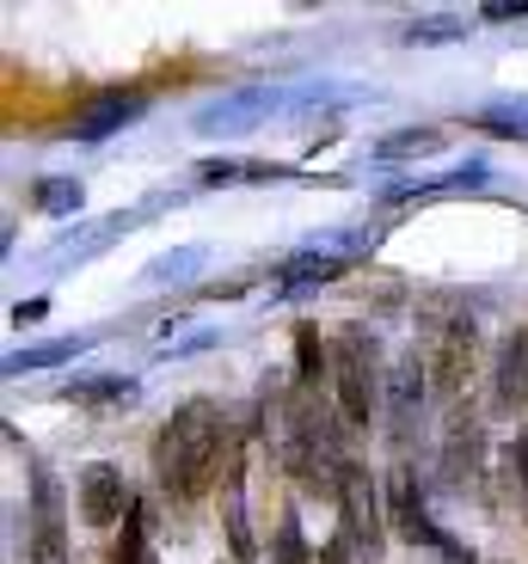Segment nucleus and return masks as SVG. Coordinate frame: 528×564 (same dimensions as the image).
Listing matches in <instances>:
<instances>
[{
    "label": "nucleus",
    "mask_w": 528,
    "mask_h": 564,
    "mask_svg": "<svg viewBox=\"0 0 528 564\" xmlns=\"http://www.w3.org/2000/svg\"><path fill=\"white\" fill-rule=\"evenodd\" d=\"M234 430H228V411L215 405V399H185V405H172V417L160 423L154 436V479L166 485L179 503H197L215 479H228V466L240 454H228Z\"/></svg>",
    "instance_id": "f257e3e1"
},
{
    "label": "nucleus",
    "mask_w": 528,
    "mask_h": 564,
    "mask_svg": "<svg viewBox=\"0 0 528 564\" xmlns=\"http://www.w3.org/2000/svg\"><path fill=\"white\" fill-rule=\"evenodd\" d=\"M332 387H338V411L351 430H369L375 405H381V381H375V338L363 325L332 338Z\"/></svg>",
    "instance_id": "f03ea898"
},
{
    "label": "nucleus",
    "mask_w": 528,
    "mask_h": 564,
    "mask_svg": "<svg viewBox=\"0 0 528 564\" xmlns=\"http://www.w3.org/2000/svg\"><path fill=\"white\" fill-rule=\"evenodd\" d=\"M338 516H344V546L357 558H381L387 546V503L375 491V473L363 460L344 466V485H338Z\"/></svg>",
    "instance_id": "7ed1b4c3"
},
{
    "label": "nucleus",
    "mask_w": 528,
    "mask_h": 564,
    "mask_svg": "<svg viewBox=\"0 0 528 564\" xmlns=\"http://www.w3.org/2000/svg\"><path fill=\"white\" fill-rule=\"evenodd\" d=\"M283 105H289L283 86L246 80V86H234V93H222V99L203 105V111L191 117V129H197V135H240V129H258L271 111H283Z\"/></svg>",
    "instance_id": "20e7f679"
},
{
    "label": "nucleus",
    "mask_w": 528,
    "mask_h": 564,
    "mask_svg": "<svg viewBox=\"0 0 528 564\" xmlns=\"http://www.w3.org/2000/svg\"><path fill=\"white\" fill-rule=\"evenodd\" d=\"M31 564H68V534H62V479L50 466H31Z\"/></svg>",
    "instance_id": "39448f33"
},
{
    "label": "nucleus",
    "mask_w": 528,
    "mask_h": 564,
    "mask_svg": "<svg viewBox=\"0 0 528 564\" xmlns=\"http://www.w3.org/2000/svg\"><path fill=\"white\" fill-rule=\"evenodd\" d=\"M387 522H394V534H400V540H412V546H437L443 558H455V564H473V546H461V540H449L443 528L430 522V509H424V497H418L412 473H400V479H394V491H387Z\"/></svg>",
    "instance_id": "423d86ee"
},
{
    "label": "nucleus",
    "mask_w": 528,
    "mask_h": 564,
    "mask_svg": "<svg viewBox=\"0 0 528 564\" xmlns=\"http://www.w3.org/2000/svg\"><path fill=\"white\" fill-rule=\"evenodd\" d=\"M142 111H148V93H142V86H111V93H93V99H86L80 111L68 117V129H62V135H74V141H105V135H117V129H129Z\"/></svg>",
    "instance_id": "0eeeda50"
},
{
    "label": "nucleus",
    "mask_w": 528,
    "mask_h": 564,
    "mask_svg": "<svg viewBox=\"0 0 528 564\" xmlns=\"http://www.w3.org/2000/svg\"><path fill=\"white\" fill-rule=\"evenodd\" d=\"M473 350H479V325H473V319H455V325H443V332H437V344H430V362H424V375H430V387H437L443 399L467 387Z\"/></svg>",
    "instance_id": "6e6552de"
},
{
    "label": "nucleus",
    "mask_w": 528,
    "mask_h": 564,
    "mask_svg": "<svg viewBox=\"0 0 528 564\" xmlns=\"http://www.w3.org/2000/svg\"><path fill=\"white\" fill-rule=\"evenodd\" d=\"M80 522H93V528H111V522H129V509H136V497H129V485H123V473H117L111 460H93V466H80Z\"/></svg>",
    "instance_id": "1a4fd4ad"
},
{
    "label": "nucleus",
    "mask_w": 528,
    "mask_h": 564,
    "mask_svg": "<svg viewBox=\"0 0 528 564\" xmlns=\"http://www.w3.org/2000/svg\"><path fill=\"white\" fill-rule=\"evenodd\" d=\"M492 166L486 160H461V166L437 172V178H400L387 184L381 203H443V197H467V191H486Z\"/></svg>",
    "instance_id": "9d476101"
},
{
    "label": "nucleus",
    "mask_w": 528,
    "mask_h": 564,
    "mask_svg": "<svg viewBox=\"0 0 528 564\" xmlns=\"http://www.w3.org/2000/svg\"><path fill=\"white\" fill-rule=\"evenodd\" d=\"M136 221H142V209H117V215H105V221H93V227H80V234H68V240L50 246V264L68 270V264H86V258L111 252V246L123 240V234H136Z\"/></svg>",
    "instance_id": "9b49d317"
},
{
    "label": "nucleus",
    "mask_w": 528,
    "mask_h": 564,
    "mask_svg": "<svg viewBox=\"0 0 528 564\" xmlns=\"http://www.w3.org/2000/svg\"><path fill=\"white\" fill-rule=\"evenodd\" d=\"M479 460H486V430L473 417H455L449 423V442H443V460H437V473H443V485H467L479 479Z\"/></svg>",
    "instance_id": "f8f14e48"
},
{
    "label": "nucleus",
    "mask_w": 528,
    "mask_h": 564,
    "mask_svg": "<svg viewBox=\"0 0 528 564\" xmlns=\"http://www.w3.org/2000/svg\"><path fill=\"white\" fill-rule=\"evenodd\" d=\"M277 276H283V282H277L283 295H308V289H326V282L351 276V252H332V246L320 252V246H308V252H295Z\"/></svg>",
    "instance_id": "ddd939ff"
},
{
    "label": "nucleus",
    "mask_w": 528,
    "mask_h": 564,
    "mask_svg": "<svg viewBox=\"0 0 528 564\" xmlns=\"http://www.w3.org/2000/svg\"><path fill=\"white\" fill-rule=\"evenodd\" d=\"M418 399H424V362L418 356H400L394 362V375H387V423H394V436H406L412 430V417H418Z\"/></svg>",
    "instance_id": "4468645a"
},
{
    "label": "nucleus",
    "mask_w": 528,
    "mask_h": 564,
    "mask_svg": "<svg viewBox=\"0 0 528 564\" xmlns=\"http://www.w3.org/2000/svg\"><path fill=\"white\" fill-rule=\"evenodd\" d=\"M222 503H228V509H222V516H228V522H222V528H228V546H234V558H258V540H252V528H246V460H234L228 466V479H222Z\"/></svg>",
    "instance_id": "2eb2a0df"
},
{
    "label": "nucleus",
    "mask_w": 528,
    "mask_h": 564,
    "mask_svg": "<svg viewBox=\"0 0 528 564\" xmlns=\"http://www.w3.org/2000/svg\"><path fill=\"white\" fill-rule=\"evenodd\" d=\"M492 393H498V405L528 399V332H510V338L498 344V375H492Z\"/></svg>",
    "instance_id": "dca6fc26"
},
{
    "label": "nucleus",
    "mask_w": 528,
    "mask_h": 564,
    "mask_svg": "<svg viewBox=\"0 0 528 564\" xmlns=\"http://www.w3.org/2000/svg\"><path fill=\"white\" fill-rule=\"evenodd\" d=\"M449 148V129H400V135H381L375 141V160L381 166H394V160H430V154H443Z\"/></svg>",
    "instance_id": "f3484780"
},
{
    "label": "nucleus",
    "mask_w": 528,
    "mask_h": 564,
    "mask_svg": "<svg viewBox=\"0 0 528 564\" xmlns=\"http://www.w3.org/2000/svg\"><path fill=\"white\" fill-rule=\"evenodd\" d=\"M203 264H209V252H203V246H172V252L148 258L142 282H148V289H172V282H191Z\"/></svg>",
    "instance_id": "a211bd4d"
},
{
    "label": "nucleus",
    "mask_w": 528,
    "mask_h": 564,
    "mask_svg": "<svg viewBox=\"0 0 528 564\" xmlns=\"http://www.w3.org/2000/svg\"><path fill=\"white\" fill-rule=\"evenodd\" d=\"M25 203L37 215H80V203H86V191H80V178H62V172H50V178H37L25 191Z\"/></svg>",
    "instance_id": "6ab92c4d"
},
{
    "label": "nucleus",
    "mask_w": 528,
    "mask_h": 564,
    "mask_svg": "<svg viewBox=\"0 0 528 564\" xmlns=\"http://www.w3.org/2000/svg\"><path fill=\"white\" fill-rule=\"evenodd\" d=\"M93 338H50V344H31V350H13L7 356V375H37V368H62L86 350Z\"/></svg>",
    "instance_id": "aec40b11"
},
{
    "label": "nucleus",
    "mask_w": 528,
    "mask_h": 564,
    "mask_svg": "<svg viewBox=\"0 0 528 564\" xmlns=\"http://www.w3.org/2000/svg\"><path fill=\"white\" fill-rule=\"evenodd\" d=\"M62 399L68 405H123V399H136V381L129 375H86V381L62 387Z\"/></svg>",
    "instance_id": "412c9836"
},
{
    "label": "nucleus",
    "mask_w": 528,
    "mask_h": 564,
    "mask_svg": "<svg viewBox=\"0 0 528 564\" xmlns=\"http://www.w3.org/2000/svg\"><path fill=\"white\" fill-rule=\"evenodd\" d=\"M332 362V344H320V325H295V387H320Z\"/></svg>",
    "instance_id": "4be33fe9"
},
{
    "label": "nucleus",
    "mask_w": 528,
    "mask_h": 564,
    "mask_svg": "<svg viewBox=\"0 0 528 564\" xmlns=\"http://www.w3.org/2000/svg\"><path fill=\"white\" fill-rule=\"evenodd\" d=\"M486 135H504V141H528V99H498L473 117Z\"/></svg>",
    "instance_id": "5701e85b"
},
{
    "label": "nucleus",
    "mask_w": 528,
    "mask_h": 564,
    "mask_svg": "<svg viewBox=\"0 0 528 564\" xmlns=\"http://www.w3.org/2000/svg\"><path fill=\"white\" fill-rule=\"evenodd\" d=\"M271 564H320L314 552H308V540H301V522H295V509H283V516H277Z\"/></svg>",
    "instance_id": "b1692460"
},
{
    "label": "nucleus",
    "mask_w": 528,
    "mask_h": 564,
    "mask_svg": "<svg viewBox=\"0 0 528 564\" xmlns=\"http://www.w3.org/2000/svg\"><path fill=\"white\" fill-rule=\"evenodd\" d=\"M400 37H406V43H455V37H467V19H455V13H424V19H412Z\"/></svg>",
    "instance_id": "393cba45"
},
{
    "label": "nucleus",
    "mask_w": 528,
    "mask_h": 564,
    "mask_svg": "<svg viewBox=\"0 0 528 564\" xmlns=\"http://www.w3.org/2000/svg\"><path fill=\"white\" fill-rule=\"evenodd\" d=\"M191 178L203 184V191H222V184H246V160H197V172Z\"/></svg>",
    "instance_id": "a878e982"
},
{
    "label": "nucleus",
    "mask_w": 528,
    "mask_h": 564,
    "mask_svg": "<svg viewBox=\"0 0 528 564\" xmlns=\"http://www.w3.org/2000/svg\"><path fill=\"white\" fill-rule=\"evenodd\" d=\"M295 178V166H271V160H246V184H283Z\"/></svg>",
    "instance_id": "bb28decb"
},
{
    "label": "nucleus",
    "mask_w": 528,
    "mask_h": 564,
    "mask_svg": "<svg viewBox=\"0 0 528 564\" xmlns=\"http://www.w3.org/2000/svg\"><path fill=\"white\" fill-rule=\"evenodd\" d=\"M479 19H486V25H510V19H528V7H522V0H516V7H510V0H492Z\"/></svg>",
    "instance_id": "cd10ccee"
},
{
    "label": "nucleus",
    "mask_w": 528,
    "mask_h": 564,
    "mask_svg": "<svg viewBox=\"0 0 528 564\" xmlns=\"http://www.w3.org/2000/svg\"><path fill=\"white\" fill-rule=\"evenodd\" d=\"M43 313H50V301H43V295H37V301H19V307H13V325H37Z\"/></svg>",
    "instance_id": "c85d7f7f"
},
{
    "label": "nucleus",
    "mask_w": 528,
    "mask_h": 564,
    "mask_svg": "<svg viewBox=\"0 0 528 564\" xmlns=\"http://www.w3.org/2000/svg\"><path fill=\"white\" fill-rule=\"evenodd\" d=\"M510 460H516V473H522V497H528V430H522V442L510 448Z\"/></svg>",
    "instance_id": "c756f323"
},
{
    "label": "nucleus",
    "mask_w": 528,
    "mask_h": 564,
    "mask_svg": "<svg viewBox=\"0 0 528 564\" xmlns=\"http://www.w3.org/2000/svg\"><path fill=\"white\" fill-rule=\"evenodd\" d=\"M320 564H351V546H344V540H332V546L320 552Z\"/></svg>",
    "instance_id": "7c9ffc66"
}]
</instances>
